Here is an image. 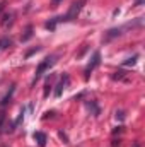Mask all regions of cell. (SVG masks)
Returning a JSON list of instances; mask_svg holds the SVG:
<instances>
[{
  "label": "cell",
  "instance_id": "obj_15",
  "mask_svg": "<svg viewBox=\"0 0 145 147\" xmlns=\"http://www.w3.org/2000/svg\"><path fill=\"white\" fill-rule=\"evenodd\" d=\"M60 2H62V0H51V5H53V7H56Z\"/></svg>",
  "mask_w": 145,
  "mask_h": 147
},
{
  "label": "cell",
  "instance_id": "obj_9",
  "mask_svg": "<svg viewBox=\"0 0 145 147\" xmlns=\"http://www.w3.org/2000/svg\"><path fill=\"white\" fill-rule=\"evenodd\" d=\"M31 38H33V28H31V26H28V28H26V33L21 36V41H22V43H26V41H28V39H31Z\"/></svg>",
  "mask_w": 145,
  "mask_h": 147
},
{
  "label": "cell",
  "instance_id": "obj_4",
  "mask_svg": "<svg viewBox=\"0 0 145 147\" xmlns=\"http://www.w3.org/2000/svg\"><path fill=\"white\" fill-rule=\"evenodd\" d=\"M67 84H68V75H63V79L58 82V86H56V89H55V96H56V98L62 96V91L67 87Z\"/></svg>",
  "mask_w": 145,
  "mask_h": 147
},
{
  "label": "cell",
  "instance_id": "obj_6",
  "mask_svg": "<svg viewBox=\"0 0 145 147\" xmlns=\"http://www.w3.org/2000/svg\"><path fill=\"white\" fill-rule=\"evenodd\" d=\"M34 140H36L41 147L46 146V135H44L43 132H34Z\"/></svg>",
  "mask_w": 145,
  "mask_h": 147
},
{
  "label": "cell",
  "instance_id": "obj_12",
  "mask_svg": "<svg viewBox=\"0 0 145 147\" xmlns=\"http://www.w3.org/2000/svg\"><path fill=\"white\" fill-rule=\"evenodd\" d=\"M14 14H5L3 16V19H2V26H7V22H10V17H12Z\"/></svg>",
  "mask_w": 145,
  "mask_h": 147
},
{
  "label": "cell",
  "instance_id": "obj_8",
  "mask_svg": "<svg viewBox=\"0 0 145 147\" xmlns=\"http://www.w3.org/2000/svg\"><path fill=\"white\" fill-rule=\"evenodd\" d=\"M14 91H15V86L12 84V86H10V91H9V92L5 94V98L2 99V108H3V106H5V105L9 103V101H10V98H12V94H14Z\"/></svg>",
  "mask_w": 145,
  "mask_h": 147
},
{
  "label": "cell",
  "instance_id": "obj_16",
  "mask_svg": "<svg viewBox=\"0 0 145 147\" xmlns=\"http://www.w3.org/2000/svg\"><path fill=\"white\" fill-rule=\"evenodd\" d=\"M144 2H145V0H137V2H135V7H140Z\"/></svg>",
  "mask_w": 145,
  "mask_h": 147
},
{
  "label": "cell",
  "instance_id": "obj_7",
  "mask_svg": "<svg viewBox=\"0 0 145 147\" xmlns=\"http://www.w3.org/2000/svg\"><path fill=\"white\" fill-rule=\"evenodd\" d=\"M60 21H62V17H55V19H51V21H48V22L44 24V28H46V29H50V31H53V29L56 28V24H58Z\"/></svg>",
  "mask_w": 145,
  "mask_h": 147
},
{
  "label": "cell",
  "instance_id": "obj_18",
  "mask_svg": "<svg viewBox=\"0 0 145 147\" xmlns=\"http://www.w3.org/2000/svg\"><path fill=\"white\" fill-rule=\"evenodd\" d=\"M133 147H138V144H135V146H133Z\"/></svg>",
  "mask_w": 145,
  "mask_h": 147
},
{
  "label": "cell",
  "instance_id": "obj_3",
  "mask_svg": "<svg viewBox=\"0 0 145 147\" xmlns=\"http://www.w3.org/2000/svg\"><path fill=\"white\" fill-rule=\"evenodd\" d=\"M99 63H101V53H99V51H96V53H94V57H92V60H91V63H89V65H87V69H85V77H89L91 72H92Z\"/></svg>",
  "mask_w": 145,
  "mask_h": 147
},
{
  "label": "cell",
  "instance_id": "obj_13",
  "mask_svg": "<svg viewBox=\"0 0 145 147\" xmlns=\"http://www.w3.org/2000/svg\"><path fill=\"white\" fill-rule=\"evenodd\" d=\"M137 58H138V57H137V55H135V57H133V58H128V60H125V62H123V65H133V63H135V62H137Z\"/></svg>",
  "mask_w": 145,
  "mask_h": 147
},
{
  "label": "cell",
  "instance_id": "obj_14",
  "mask_svg": "<svg viewBox=\"0 0 145 147\" xmlns=\"http://www.w3.org/2000/svg\"><path fill=\"white\" fill-rule=\"evenodd\" d=\"M116 118L123 120V118H125V113H123V111H118V113H116Z\"/></svg>",
  "mask_w": 145,
  "mask_h": 147
},
{
  "label": "cell",
  "instance_id": "obj_1",
  "mask_svg": "<svg viewBox=\"0 0 145 147\" xmlns=\"http://www.w3.org/2000/svg\"><path fill=\"white\" fill-rule=\"evenodd\" d=\"M55 63V57H48V58H44L39 65H38V69H36V74H34V80H33V84H36L38 80L41 79V75L44 74V70L46 69H50L51 65Z\"/></svg>",
  "mask_w": 145,
  "mask_h": 147
},
{
  "label": "cell",
  "instance_id": "obj_17",
  "mask_svg": "<svg viewBox=\"0 0 145 147\" xmlns=\"http://www.w3.org/2000/svg\"><path fill=\"white\" fill-rule=\"evenodd\" d=\"M5 5H7V3H5V2H2V3H0V12H2V10H3V9H5Z\"/></svg>",
  "mask_w": 145,
  "mask_h": 147
},
{
  "label": "cell",
  "instance_id": "obj_2",
  "mask_svg": "<svg viewBox=\"0 0 145 147\" xmlns=\"http://www.w3.org/2000/svg\"><path fill=\"white\" fill-rule=\"evenodd\" d=\"M82 5H84V0L73 2L72 5H70V9H68V12L65 14V17H62V21H73V19H77L79 12L82 10Z\"/></svg>",
  "mask_w": 145,
  "mask_h": 147
},
{
  "label": "cell",
  "instance_id": "obj_5",
  "mask_svg": "<svg viewBox=\"0 0 145 147\" xmlns=\"http://www.w3.org/2000/svg\"><path fill=\"white\" fill-rule=\"evenodd\" d=\"M121 31H123V28H114V29H109L108 33H106V36H104V41H111V39H114L116 36H121Z\"/></svg>",
  "mask_w": 145,
  "mask_h": 147
},
{
  "label": "cell",
  "instance_id": "obj_11",
  "mask_svg": "<svg viewBox=\"0 0 145 147\" xmlns=\"http://www.w3.org/2000/svg\"><path fill=\"white\" fill-rule=\"evenodd\" d=\"M87 108H89V110H92V113H94V116H96V115H99V108L96 106V103H94V101L87 103Z\"/></svg>",
  "mask_w": 145,
  "mask_h": 147
},
{
  "label": "cell",
  "instance_id": "obj_10",
  "mask_svg": "<svg viewBox=\"0 0 145 147\" xmlns=\"http://www.w3.org/2000/svg\"><path fill=\"white\" fill-rule=\"evenodd\" d=\"M10 45H12V41H10L9 38H2V39H0V50H5V48L10 46Z\"/></svg>",
  "mask_w": 145,
  "mask_h": 147
}]
</instances>
